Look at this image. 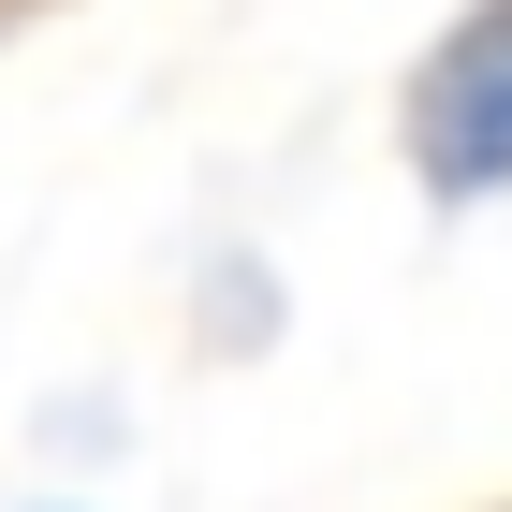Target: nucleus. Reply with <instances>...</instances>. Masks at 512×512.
Masks as SVG:
<instances>
[{
  "label": "nucleus",
  "mask_w": 512,
  "mask_h": 512,
  "mask_svg": "<svg viewBox=\"0 0 512 512\" xmlns=\"http://www.w3.org/2000/svg\"><path fill=\"white\" fill-rule=\"evenodd\" d=\"M395 161L439 220L512 205V0H469L425 30V59L395 74Z\"/></svg>",
  "instance_id": "1"
},
{
  "label": "nucleus",
  "mask_w": 512,
  "mask_h": 512,
  "mask_svg": "<svg viewBox=\"0 0 512 512\" xmlns=\"http://www.w3.org/2000/svg\"><path fill=\"white\" fill-rule=\"evenodd\" d=\"M44 512H74V498H44Z\"/></svg>",
  "instance_id": "2"
}]
</instances>
